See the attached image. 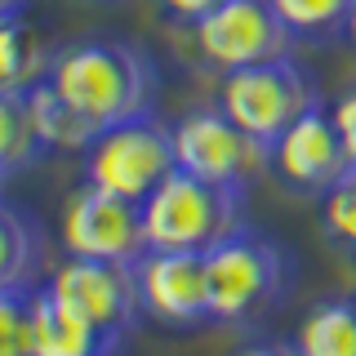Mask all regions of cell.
<instances>
[{"label": "cell", "instance_id": "cell-1", "mask_svg": "<svg viewBox=\"0 0 356 356\" xmlns=\"http://www.w3.org/2000/svg\"><path fill=\"white\" fill-rule=\"evenodd\" d=\"M58 94L103 134L129 116L152 111L156 98V67L143 49L125 40H81L54 54L49 76Z\"/></svg>", "mask_w": 356, "mask_h": 356}, {"label": "cell", "instance_id": "cell-2", "mask_svg": "<svg viewBox=\"0 0 356 356\" xmlns=\"http://www.w3.org/2000/svg\"><path fill=\"white\" fill-rule=\"evenodd\" d=\"M143 227H147V250L205 254L241 227V187L174 170L143 200Z\"/></svg>", "mask_w": 356, "mask_h": 356}, {"label": "cell", "instance_id": "cell-3", "mask_svg": "<svg viewBox=\"0 0 356 356\" xmlns=\"http://www.w3.org/2000/svg\"><path fill=\"white\" fill-rule=\"evenodd\" d=\"M285 254L276 241L259 232L236 227L227 241L205 250V276H209V316L222 325H245L263 316L285 294Z\"/></svg>", "mask_w": 356, "mask_h": 356}, {"label": "cell", "instance_id": "cell-4", "mask_svg": "<svg viewBox=\"0 0 356 356\" xmlns=\"http://www.w3.org/2000/svg\"><path fill=\"white\" fill-rule=\"evenodd\" d=\"M178 170L174 152V129L156 120L152 111L129 116L120 125H107L94 143L85 147V183L103 187L125 200H147L156 187Z\"/></svg>", "mask_w": 356, "mask_h": 356}, {"label": "cell", "instance_id": "cell-5", "mask_svg": "<svg viewBox=\"0 0 356 356\" xmlns=\"http://www.w3.org/2000/svg\"><path fill=\"white\" fill-rule=\"evenodd\" d=\"M218 107L245 134H254L263 147H272L303 111L316 107V89H312L303 67L285 54V58H272V63L227 72L218 85Z\"/></svg>", "mask_w": 356, "mask_h": 356}, {"label": "cell", "instance_id": "cell-6", "mask_svg": "<svg viewBox=\"0 0 356 356\" xmlns=\"http://www.w3.org/2000/svg\"><path fill=\"white\" fill-rule=\"evenodd\" d=\"M174 152L178 170L222 187H245L272 165V147H263L254 134H245L222 107L187 111L174 125Z\"/></svg>", "mask_w": 356, "mask_h": 356}, {"label": "cell", "instance_id": "cell-7", "mask_svg": "<svg viewBox=\"0 0 356 356\" xmlns=\"http://www.w3.org/2000/svg\"><path fill=\"white\" fill-rule=\"evenodd\" d=\"M192 40L200 58L227 76L254 63L285 58L294 31L281 22L272 0H222L214 14L192 22Z\"/></svg>", "mask_w": 356, "mask_h": 356}, {"label": "cell", "instance_id": "cell-8", "mask_svg": "<svg viewBox=\"0 0 356 356\" xmlns=\"http://www.w3.org/2000/svg\"><path fill=\"white\" fill-rule=\"evenodd\" d=\"M63 245L76 259L138 263L147 254L143 205L138 200H125V196H111L94 183L76 187L63 205Z\"/></svg>", "mask_w": 356, "mask_h": 356}, {"label": "cell", "instance_id": "cell-9", "mask_svg": "<svg viewBox=\"0 0 356 356\" xmlns=\"http://www.w3.org/2000/svg\"><path fill=\"white\" fill-rule=\"evenodd\" d=\"M40 289L54 294L63 307L81 312L85 321H94L103 330H116V334H125L134 325V316L143 312L138 267L134 263H103V259H76V254H67V263Z\"/></svg>", "mask_w": 356, "mask_h": 356}, {"label": "cell", "instance_id": "cell-10", "mask_svg": "<svg viewBox=\"0 0 356 356\" xmlns=\"http://www.w3.org/2000/svg\"><path fill=\"white\" fill-rule=\"evenodd\" d=\"M138 294L143 312L161 325L192 330L205 325L209 316V276H205V254L192 250H147L138 263Z\"/></svg>", "mask_w": 356, "mask_h": 356}, {"label": "cell", "instance_id": "cell-11", "mask_svg": "<svg viewBox=\"0 0 356 356\" xmlns=\"http://www.w3.org/2000/svg\"><path fill=\"white\" fill-rule=\"evenodd\" d=\"M272 170L298 192H330L352 170L330 107H312L272 143Z\"/></svg>", "mask_w": 356, "mask_h": 356}, {"label": "cell", "instance_id": "cell-12", "mask_svg": "<svg viewBox=\"0 0 356 356\" xmlns=\"http://www.w3.org/2000/svg\"><path fill=\"white\" fill-rule=\"evenodd\" d=\"M120 334L63 307L54 294L31 289V356H116Z\"/></svg>", "mask_w": 356, "mask_h": 356}, {"label": "cell", "instance_id": "cell-13", "mask_svg": "<svg viewBox=\"0 0 356 356\" xmlns=\"http://www.w3.org/2000/svg\"><path fill=\"white\" fill-rule=\"evenodd\" d=\"M49 63L54 54L31 22H22L18 14L0 18V89L27 94L49 76Z\"/></svg>", "mask_w": 356, "mask_h": 356}, {"label": "cell", "instance_id": "cell-14", "mask_svg": "<svg viewBox=\"0 0 356 356\" xmlns=\"http://www.w3.org/2000/svg\"><path fill=\"white\" fill-rule=\"evenodd\" d=\"M27 103H31V116H36L44 152H85L89 143L98 138V129L89 125V120L67 103L49 81H40L36 89H27Z\"/></svg>", "mask_w": 356, "mask_h": 356}, {"label": "cell", "instance_id": "cell-15", "mask_svg": "<svg viewBox=\"0 0 356 356\" xmlns=\"http://www.w3.org/2000/svg\"><path fill=\"white\" fill-rule=\"evenodd\" d=\"M294 348L298 356H356V303H316L298 325Z\"/></svg>", "mask_w": 356, "mask_h": 356}, {"label": "cell", "instance_id": "cell-16", "mask_svg": "<svg viewBox=\"0 0 356 356\" xmlns=\"http://www.w3.org/2000/svg\"><path fill=\"white\" fill-rule=\"evenodd\" d=\"M40 263V232L27 214L0 200V289H31Z\"/></svg>", "mask_w": 356, "mask_h": 356}, {"label": "cell", "instance_id": "cell-17", "mask_svg": "<svg viewBox=\"0 0 356 356\" xmlns=\"http://www.w3.org/2000/svg\"><path fill=\"white\" fill-rule=\"evenodd\" d=\"M40 152H44V143H40V129H36L27 94L0 89V178L27 170Z\"/></svg>", "mask_w": 356, "mask_h": 356}, {"label": "cell", "instance_id": "cell-18", "mask_svg": "<svg viewBox=\"0 0 356 356\" xmlns=\"http://www.w3.org/2000/svg\"><path fill=\"white\" fill-rule=\"evenodd\" d=\"M272 5L281 14V22L294 31V40H325L348 27V14L356 0H272Z\"/></svg>", "mask_w": 356, "mask_h": 356}, {"label": "cell", "instance_id": "cell-19", "mask_svg": "<svg viewBox=\"0 0 356 356\" xmlns=\"http://www.w3.org/2000/svg\"><path fill=\"white\" fill-rule=\"evenodd\" d=\"M0 356H31V289H0Z\"/></svg>", "mask_w": 356, "mask_h": 356}, {"label": "cell", "instance_id": "cell-20", "mask_svg": "<svg viewBox=\"0 0 356 356\" xmlns=\"http://www.w3.org/2000/svg\"><path fill=\"white\" fill-rule=\"evenodd\" d=\"M321 218H325V232H330L334 241L348 245V250H356V170H348L325 192Z\"/></svg>", "mask_w": 356, "mask_h": 356}, {"label": "cell", "instance_id": "cell-21", "mask_svg": "<svg viewBox=\"0 0 356 356\" xmlns=\"http://www.w3.org/2000/svg\"><path fill=\"white\" fill-rule=\"evenodd\" d=\"M330 116H334V129H339V138H343L348 165L356 170V89H352V94H343L339 103L330 107Z\"/></svg>", "mask_w": 356, "mask_h": 356}, {"label": "cell", "instance_id": "cell-22", "mask_svg": "<svg viewBox=\"0 0 356 356\" xmlns=\"http://www.w3.org/2000/svg\"><path fill=\"white\" fill-rule=\"evenodd\" d=\"M222 0H161V9L178 22H200L205 14H214Z\"/></svg>", "mask_w": 356, "mask_h": 356}, {"label": "cell", "instance_id": "cell-23", "mask_svg": "<svg viewBox=\"0 0 356 356\" xmlns=\"http://www.w3.org/2000/svg\"><path fill=\"white\" fill-rule=\"evenodd\" d=\"M241 356H298V348L294 343H289V348L285 343H259V348H245Z\"/></svg>", "mask_w": 356, "mask_h": 356}, {"label": "cell", "instance_id": "cell-24", "mask_svg": "<svg viewBox=\"0 0 356 356\" xmlns=\"http://www.w3.org/2000/svg\"><path fill=\"white\" fill-rule=\"evenodd\" d=\"M22 5H27V0H0V18H5V14H18Z\"/></svg>", "mask_w": 356, "mask_h": 356}, {"label": "cell", "instance_id": "cell-25", "mask_svg": "<svg viewBox=\"0 0 356 356\" xmlns=\"http://www.w3.org/2000/svg\"><path fill=\"white\" fill-rule=\"evenodd\" d=\"M343 31H348V40L356 44V5H352V14H348V27H343Z\"/></svg>", "mask_w": 356, "mask_h": 356}, {"label": "cell", "instance_id": "cell-26", "mask_svg": "<svg viewBox=\"0 0 356 356\" xmlns=\"http://www.w3.org/2000/svg\"><path fill=\"white\" fill-rule=\"evenodd\" d=\"M107 5H116V0H107Z\"/></svg>", "mask_w": 356, "mask_h": 356}, {"label": "cell", "instance_id": "cell-27", "mask_svg": "<svg viewBox=\"0 0 356 356\" xmlns=\"http://www.w3.org/2000/svg\"><path fill=\"white\" fill-rule=\"evenodd\" d=\"M352 303H356V298H352Z\"/></svg>", "mask_w": 356, "mask_h": 356}]
</instances>
